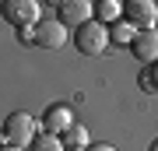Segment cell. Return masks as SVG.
<instances>
[{
  "mask_svg": "<svg viewBox=\"0 0 158 151\" xmlns=\"http://www.w3.org/2000/svg\"><path fill=\"white\" fill-rule=\"evenodd\" d=\"M0 14H4V21L14 25V28H32L42 18V7L35 4V0H4V4H0Z\"/></svg>",
  "mask_w": 158,
  "mask_h": 151,
  "instance_id": "3",
  "label": "cell"
},
{
  "mask_svg": "<svg viewBox=\"0 0 158 151\" xmlns=\"http://www.w3.org/2000/svg\"><path fill=\"white\" fill-rule=\"evenodd\" d=\"M56 21L63 28H77V25L91 21V4L88 0H60L56 4Z\"/></svg>",
  "mask_w": 158,
  "mask_h": 151,
  "instance_id": "7",
  "label": "cell"
},
{
  "mask_svg": "<svg viewBox=\"0 0 158 151\" xmlns=\"http://www.w3.org/2000/svg\"><path fill=\"white\" fill-rule=\"evenodd\" d=\"M74 123V112H70V106H67V102H53V106L49 109H46L42 112V120H39V130H42V134H63V130H67Z\"/></svg>",
  "mask_w": 158,
  "mask_h": 151,
  "instance_id": "6",
  "label": "cell"
},
{
  "mask_svg": "<svg viewBox=\"0 0 158 151\" xmlns=\"http://www.w3.org/2000/svg\"><path fill=\"white\" fill-rule=\"evenodd\" d=\"M91 21H98L102 28L119 21V0H98V4L91 7Z\"/></svg>",
  "mask_w": 158,
  "mask_h": 151,
  "instance_id": "10",
  "label": "cell"
},
{
  "mask_svg": "<svg viewBox=\"0 0 158 151\" xmlns=\"http://www.w3.org/2000/svg\"><path fill=\"white\" fill-rule=\"evenodd\" d=\"M32 39L39 49H63L67 46V28H63L56 18H39V21L32 25Z\"/></svg>",
  "mask_w": 158,
  "mask_h": 151,
  "instance_id": "5",
  "label": "cell"
},
{
  "mask_svg": "<svg viewBox=\"0 0 158 151\" xmlns=\"http://www.w3.org/2000/svg\"><path fill=\"white\" fill-rule=\"evenodd\" d=\"M137 84H141V91L155 95V91H158V63H144L141 74H137Z\"/></svg>",
  "mask_w": 158,
  "mask_h": 151,
  "instance_id": "12",
  "label": "cell"
},
{
  "mask_svg": "<svg viewBox=\"0 0 158 151\" xmlns=\"http://www.w3.org/2000/svg\"><path fill=\"white\" fill-rule=\"evenodd\" d=\"M0 144H4V141H0Z\"/></svg>",
  "mask_w": 158,
  "mask_h": 151,
  "instance_id": "17",
  "label": "cell"
},
{
  "mask_svg": "<svg viewBox=\"0 0 158 151\" xmlns=\"http://www.w3.org/2000/svg\"><path fill=\"white\" fill-rule=\"evenodd\" d=\"M25 151H63V144H60L56 134H35L32 144L25 148Z\"/></svg>",
  "mask_w": 158,
  "mask_h": 151,
  "instance_id": "13",
  "label": "cell"
},
{
  "mask_svg": "<svg viewBox=\"0 0 158 151\" xmlns=\"http://www.w3.org/2000/svg\"><path fill=\"white\" fill-rule=\"evenodd\" d=\"M134 32H137V28H130L127 21H113V25L106 28V39H109V42H116V46H130Z\"/></svg>",
  "mask_w": 158,
  "mask_h": 151,
  "instance_id": "11",
  "label": "cell"
},
{
  "mask_svg": "<svg viewBox=\"0 0 158 151\" xmlns=\"http://www.w3.org/2000/svg\"><path fill=\"white\" fill-rule=\"evenodd\" d=\"M127 49L134 53L141 63H155V60H158V32H155V28H141V32H134V39H130Z\"/></svg>",
  "mask_w": 158,
  "mask_h": 151,
  "instance_id": "8",
  "label": "cell"
},
{
  "mask_svg": "<svg viewBox=\"0 0 158 151\" xmlns=\"http://www.w3.org/2000/svg\"><path fill=\"white\" fill-rule=\"evenodd\" d=\"M60 144H63V151H85V148L91 144V137H88V130L81 127V123H70V127L60 134Z\"/></svg>",
  "mask_w": 158,
  "mask_h": 151,
  "instance_id": "9",
  "label": "cell"
},
{
  "mask_svg": "<svg viewBox=\"0 0 158 151\" xmlns=\"http://www.w3.org/2000/svg\"><path fill=\"white\" fill-rule=\"evenodd\" d=\"M119 21H127L130 28H155L158 21V4L155 0H123L119 4Z\"/></svg>",
  "mask_w": 158,
  "mask_h": 151,
  "instance_id": "2",
  "label": "cell"
},
{
  "mask_svg": "<svg viewBox=\"0 0 158 151\" xmlns=\"http://www.w3.org/2000/svg\"><path fill=\"white\" fill-rule=\"evenodd\" d=\"M85 151H116V148H113V144H102V141H98V144H88Z\"/></svg>",
  "mask_w": 158,
  "mask_h": 151,
  "instance_id": "15",
  "label": "cell"
},
{
  "mask_svg": "<svg viewBox=\"0 0 158 151\" xmlns=\"http://www.w3.org/2000/svg\"><path fill=\"white\" fill-rule=\"evenodd\" d=\"M18 39H21L25 46H35V39H32V28H18Z\"/></svg>",
  "mask_w": 158,
  "mask_h": 151,
  "instance_id": "14",
  "label": "cell"
},
{
  "mask_svg": "<svg viewBox=\"0 0 158 151\" xmlns=\"http://www.w3.org/2000/svg\"><path fill=\"white\" fill-rule=\"evenodd\" d=\"M35 134H39V123H35L28 112H11V116L4 120V127H0V141L11 144V148H21V151L32 144Z\"/></svg>",
  "mask_w": 158,
  "mask_h": 151,
  "instance_id": "1",
  "label": "cell"
},
{
  "mask_svg": "<svg viewBox=\"0 0 158 151\" xmlns=\"http://www.w3.org/2000/svg\"><path fill=\"white\" fill-rule=\"evenodd\" d=\"M74 49H81L85 56H98L102 49L109 46V39H106V28H102L98 21H85V25H77L74 28Z\"/></svg>",
  "mask_w": 158,
  "mask_h": 151,
  "instance_id": "4",
  "label": "cell"
},
{
  "mask_svg": "<svg viewBox=\"0 0 158 151\" xmlns=\"http://www.w3.org/2000/svg\"><path fill=\"white\" fill-rule=\"evenodd\" d=\"M0 151H21V148H11V144H0Z\"/></svg>",
  "mask_w": 158,
  "mask_h": 151,
  "instance_id": "16",
  "label": "cell"
}]
</instances>
